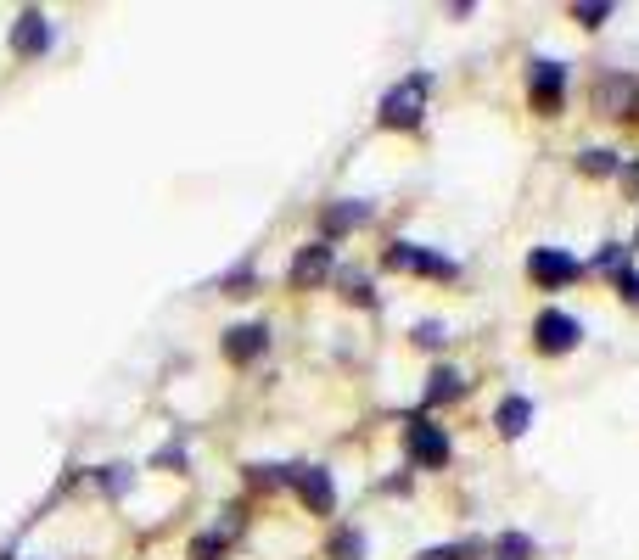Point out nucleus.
<instances>
[{
    "label": "nucleus",
    "instance_id": "423d86ee",
    "mask_svg": "<svg viewBox=\"0 0 639 560\" xmlns=\"http://www.w3.org/2000/svg\"><path fill=\"white\" fill-rule=\"evenodd\" d=\"M286 482L303 493V504H309L314 516H326L331 504H337V488H331V476L320 465H298V471H286Z\"/></svg>",
    "mask_w": 639,
    "mask_h": 560
},
{
    "label": "nucleus",
    "instance_id": "ddd939ff",
    "mask_svg": "<svg viewBox=\"0 0 639 560\" xmlns=\"http://www.w3.org/2000/svg\"><path fill=\"white\" fill-rule=\"evenodd\" d=\"M527 420H533V404H527V398H505V404H499V415H494V426H499V437H522L527 432Z\"/></svg>",
    "mask_w": 639,
    "mask_h": 560
},
{
    "label": "nucleus",
    "instance_id": "4468645a",
    "mask_svg": "<svg viewBox=\"0 0 639 560\" xmlns=\"http://www.w3.org/2000/svg\"><path fill=\"white\" fill-rule=\"evenodd\" d=\"M365 219H370L365 202H337V208H326V230H337V236L342 230H354V224H365Z\"/></svg>",
    "mask_w": 639,
    "mask_h": 560
},
{
    "label": "nucleus",
    "instance_id": "f257e3e1",
    "mask_svg": "<svg viewBox=\"0 0 639 560\" xmlns=\"http://www.w3.org/2000/svg\"><path fill=\"white\" fill-rule=\"evenodd\" d=\"M426 90H432L426 73H410L404 84H393V90L382 96V124L387 129H415L421 124V112H426Z\"/></svg>",
    "mask_w": 639,
    "mask_h": 560
},
{
    "label": "nucleus",
    "instance_id": "f8f14e48",
    "mask_svg": "<svg viewBox=\"0 0 639 560\" xmlns=\"http://www.w3.org/2000/svg\"><path fill=\"white\" fill-rule=\"evenodd\" d=\"M460 392H466L460 370H449V364H443V370H432V376H426V409H432V404H455Z\"/></svg>",
    "mask_w": 639,
    "mask_h": 560
},
{
    "label": "nucleus",
    "instance_id": "0eeeda50",
    "mask_svg": "<svg viewBox=\"0 0 639 560\" xmlns=\"http://www.w3.org/2000/svg\"><path fill=\"white\" fill-rule=\"evenodd\" d=\"M527 90H533V107L539 112H555L561 107V90H567V68H561V62H533Z\"/></svg>",
    "mask_w": 639,
    "mask_h": 560
},
{
    "label": "nucleus",
    "instance_id": "6ab92c4d",
    "mask_svg": "<svg viewBox=\"0 0 639 560\" xmlns=\"http://www.w3.org/2000/svg\"><path fill=\"white\" fill-rule=\"evenodd\" d=\"M101 488H107V493H129V465H101Z\"/></svg>",
    "mask_w": 639,
    "mask_h": 560
},
{
    "label": "nucleus",
    "instance_id": "dca6fc26",
    "mask_svg": "<svg viewBox=\"0 0 639 560\" xmlns=\"http://www.w3.org/2000/svg\"><path fill=\"white\" fill-rule=\"evenodd\" d=\"M494 555L499 560H527V555H533V538H527V532H499Z\"/></svg>",
    "mask_w": 639,
    "mask_h": 560
},
{
    "label": "nucleus",
    "instance_id": "20e7f679",
    "mask_svg": "<svg viewBox=\"0 0 639 560\" xmlns=\"http://www.w3.org/2000/svg\"><path fill=\"white\" fill-rule=\"evenodd\" d=\"M527 275L555 292V286L578 280V258H572V252H561V247H533V252H527Z\"/></svg>",
    "mask_w": 639,
    "mask_h": 560
},
{
    "label": "nucleus",
    "instance_id": "f3484780",
    "mask_svg": "<svg viewBox=\"0 0 639 560\" xmlns=\"http://www.w3.org/2000/svg\"><path fill=\"white\" fill-rule=\"evenodd\" d=\"M578 168H583V174H617L623 163H617V152H600V146H589V152L578 157Z\"/></svg>",
    "mask_w": 639,
    "mask_h": 560
},
{
    "label": "nucleus",
    "instance_id": "393cba45",
    "mask_svg": "<svg viewBox=\"0 0 639 560\" xmlns=\"http://www.w3.org/2000/svg\"><path fill=\"white\" fill-rule=\"evenodd\" d=\"M225 286H230V297H247V292H253V269H236Z\"/></svg>",
    "mask_w": 639,
    "mask_h": 560
},
{
    "label": "nucleus",
    "instance_id": "7ed1b4c3",
    "mask_svg": "<svg viewBox=\"0 0 639 560\" xmlns=\"http://www.w3.org/2000/svg\"><path fill=\"white\" fill-rule=\"evenodd\" d=\"M387 264H393V269H415V275H438V280H455L460 275L455 258H438V252L415 247V241H393V247H387Z\"/></svg>",
    "mask_w": 639,
    "mask_h": 560
},
{
    "label": "nucleus",
    "instance_id": "1a4fd4ad",
    "mask_svg": "<svg viewBox=\"0 0 639 560\" xmlns=\"http://www.w3.org/2000/svg\"><path fill=\"white\" fill-rule=\"evenodd\" d=\"M12 51H23V56H45V51H51V23H45V12H23V17H17Z\"/></svg>",
    "mask_w": 639,
    "mask_h": 560
},
{
    "label": "nucleus",
    "instance_id": "2eb2a0df",
    "mask_svg": "<svg viewBox=\"0 0 639 560\" xmlns=\"http://www.w3.org/2000/svg\"><path fill=\"white\" fill-rule=\"evenodd\" d=\"M331 560H365V532L342 527L337 538H331Z\"/></svg>",
    "mask_w": 639,
    "mask_h": 560
},
{
    "label": "nucleus",
    "instance_id": "a878e982",
    "mask_svg": "<svg viewBox=\"0 0 639 560\" xmlns=\"http://www.w3.org/2000/svg\"><path fill=\"white\" fill-rule=\"evenodd\" d=\"M623 185H628V191L639 196V163H628V168H623Z\"/></svg>",
    "mask_w": 639,
    "mask_h": 560
},
{
    "label": "nucleus",
    "instance_id": "f03ea898",
    "mask_svg": "<svg viewBox=\"0 0 639 560\" xmlns=\"http://www.w3.org/2000/svg\"><path fill=\"white\" fill-rule=\"evenodd\" d=\"M533 342H539V353H572L583 342V325L572 314H561V308H544L533 320Z\"/></svg>",
    "mask_w": 639,
    "mask_h": 560
},
{
    "label": "nucleus",
    "instance_id": "39448f33",
    "mask_svg": "<svg viewBox=\"0 0 639 560\" xmlns=\"http://www.w3.org/2000/svg\"><path fill=\"white\" fill-rule=\"evenodd\" d=\"M404 448H410V460L426 465V471L449 465V437H443V426H432V420H415L410 432H404Z\"/></svg>",
    "mask_w": 639,
    "mask_h": 560
},
{
    "label": "nucleus",
    "instance_id": "4be33fe9",
    "mask_svg": "<svg viewBox=\"0 0 639 560\" xmlns=\"http://www.w3.org/2000/svg\"><path fill=\"white\" fill-rule=\"evenodd\" d=\"M415 342H421V348H443V325L438 320H421V325H415Z\"/></svg>",
    "mask_w": 639,
    "mask_h": 560
},
{
    "label": "nucleus",
    "instance_id": "412c9836",
    "mask_svg": "<svg viewBox=\"0 0 639 560\" xmlns=\"http://www.w3.org/2000/svg\"><path fill=\"white\" fill-rule=\"evenodd\" d=\"M477 555V544H443V549H426L421 560H471Z\"/></svg>",
    "mask_w": 639,
    "mask_h": 560
},
{
    "label": "nucleus",
    "instance_id": "aec40b11",
    "mask_svg": "<svg viewBox=\"0 0 639 560\" xmlns=\"http://www.w3.org/2000/svg\"><path fill=\"white\" fill-rule=\"evenodd\" d=\"M219 549H225V538H219V532H202L197 544H191V560H219Z\"/></svg>",
    "mask_w": 639,
    "mask_h": 560
},
{
    "label": "nucleus",
    "instance_id": "9b49d317",
    "mask_svg": "<svg viewBox=\"0 0 639 560\" xmlns=\"http://www.w3.org/2000/svg\"><path fill=\"white\" fill-rule=\"evenodd\" d=\"M634 96H639V84L623 79V73L600 79V90H595V101H600L606 112H617V118H634Z\"/></svg>",
    "mask_w": 639,
    "mask_h": 560
},
{
    "label": "nucleus",
    "instance_id": "5701e85b",
    "mask_svg": "<svg viewBox=\"0 0 639 560\" xmlns=\"http://www.w3.org/2000/svg\"><path fill=\"white\" fill-rule=\"evenodd\" d=\"M595 264H600V269H611V275H617V269H628V264H623V247H611V241L595 252Z\"/></svg>",
    "mask_w": 639,
    "mask_h": 560
},
{
    "label": "nucleus",
    "instance_id": "a211bd4d",
    "mask_svg": "<svg viewBox=\"0 0 639 560\" xmlns=\"http://www.w3.org/2000/svg\"><path fill=\"white\" fill-rule=\"evenodd\" d=\"M572 17H578L583 28H600L611 17V6H595V0H583V6H572Z\"/></svg>",
    "mask_w": 639,
    "mask_h": 560
},
{
    "label": "nucleus",
    "instance_id": "bb28decb",
    "mask_svg": "<svg viewBox=\"0 0 639 560\" xmlns=\"http://www.w3.org/2000/svg\"><path fill=\"white\" fill-rule=\"evenodd\" d=\"M634 247H639V236H634Z\"/></svg>",
    "mask_w": 639,
    "mask_h": 560
},
{
    "label": "nucleus",
    "instance_id": "9d476101",
    "mask_svg": "<svg viewBox=\"0 0 639 560\" xmlns=\"http://www.w3.org/2000/svg\"><path fill=\"white\" fill-rule=\"evenodd\" d=\"M264 348H270V331H264V325H230L225 331V359H236V364L258 359Z\"/></svg>",
    "mask_w": 639,
    "mask_h": 560
},
{
    "label": "nucleus",
    "instance_id": "b1692460",
    "mask_svg": "<svg viewBox=\"0 0 639 560\" xmlns=\"http://www.w3.org/2000/svg\"><path fill=\"white\" fill-rule=\"evenodd\" d=\"M617 292H623L628 303H639V275L634 269H617Z\"/></svg>",
    "mask_w": 639,
    "mask_h": 560
},
{
    "label": "nucleus",
    "instance_id": "6e6552de",
    "mask_svg": "<svg viewBox=\"0 0 639 560\" xmlns=\"http://www.w3.org/2000/svg\"><path fill=\"white\" fill-rule=\"evenodd\" d=\"M331 264H337V252H331L326 241H309V247L292 258V280H298V286H320V280L331 275Z\"/></svg>",
    "mask_w": 639,
    "mask_h": 560
}]
</instances>
